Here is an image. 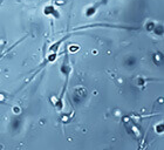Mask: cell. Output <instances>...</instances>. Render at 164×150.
Segmentation results:
<instances>
[{"label":"cell","instance_id":"6da1fadb","mask_svg":"<svg viewBox=\"0 0 164 150\" xmlns=\"http://www.w3.org/2000/svg\"><path fill=\"white\" fill-rule=\"evenodd\" d=\"M72 71H73V68H72V65H70V62H69V59H68V54L66 53V55H65V60H63V62H62V65H61V73L65 75V77H66V84L68 83V79H69V75H70V73H72Z\"/></svg>","mask_w":164,"mask_h":150},{"label":"cell","instance_id":"7a4b0ae2","mask_svg":"<svg viewBox=\"0 0 164 150\" xmlns=\"http://www.w3.org/2000/svg\"><path fill=\"white\" fill-rule=\"evenodd\" d=\"M43 13L47 16H53L54 19H59L60 18V12L54 7V5H47L43 8Z\"/></svg>","mask_w":164,"mask_h":150},{"label":"cell","instance_id":"3957f363","mask_svg":"<svg viewBox=\"0 0 164 150\" xmlns=\"http://www.w3.org/2000/svg\"><path fill=\"white\" fill-rule=\"evenodd\" d=\"M99 6H100V3H99V4H95V5H93V6H89V7L86 10V16H88V18L93 16L94 14L96 13Z\"/></svg>","mask_w":164,"mask_h":150},{"label":"cell","instance_id":"277c9868","mask_svg":"<svg viewBox=\"0 0 164 150\" xmlns=\"http://www.w3.org/2000/svg\"><path fill=\"white\" fill-rule=\"evenodd\" d=\"M68 51H69L70 53H75V52L80 51V46H79V45H69V46H68Z\"/></svg>","mask_w":164,"mask_h":150},{"label":"cell","instance_id":"5b68a950","mask_svg":"<svg viewBox=\"0 0 164 150\" xmlns=\"http://www.w3.org/2000/svg\"><path fill=\"white\" fill-rule=\"evenodd\" d=\"M162 60H163V58H162V55H161V54H158V53L154 54V61H155L156 65H158V63H159Z\"/></svg>","mask_w":164,"mask_h":150},{"label":"cell","instance_id":"8992f818","mask_svg":"<svg viewBox=\"0 0 164 150\" xmlns=\"http://www.w3.org/2000/svg\"><path fill=\"white\" fill-rule=\"evenodd\" d=\"M163 130H164V125H163V123H159L158 125H156V132H157L158 134H163Z\"/></svg>","mask_w":164,"mask_h":150},{"label":"cell","instance_id":"52a82bcc","mask_svg":"<svg viewBox=\"0 0 164 150\" xmlns=\"http://www.w3.org/2000/svg\"><path fill=\"white\" fill-rule=\"evenodd\" d=\"M19 125H20V121H19L18 118H14V120L12 121V127L14 128V129H18Z\"/></svg>","mask_w":164,"mask_h":150},{"label":"cell","instance_id":"ba28073f","mask_svg":"<svg viewBox=\"0 0 164 150\" xmlns=\"http://www.w3.org/2000/svg\"><path fill=\"white\" fill-rule=\"evenodd\" d=\"M12 110H13V114H15V115H19V114L21 113V109H20V107H18V105L13 107V108H12Z\"/></svg>","mask_w":164,"mask_h":150},{"label":"cell","instance_id":"9c48e42d","mask_svg":"<svg viewBox=\"0 0 164 150\" xmlns=\"http://www.w3.org/2000/svg\"><path fill=\"white\" fill-rule=\"evenodd\" d=\"M1 3H3V0H0V4H1Z\"/></svg>","mask_w":164,"mask_h":150}]
</instances>
